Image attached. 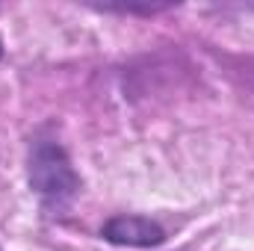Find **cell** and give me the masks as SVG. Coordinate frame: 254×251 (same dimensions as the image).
<instances>
[{
    "label": "cell",
    "instance_id": "1",
    "mask_svg": "<svg viewBox=\"0 0 254 251\" xmlns=\"http://www.w3.org/2000/svg\"><path fill=\"white\" fill-rule=\"evenodd\" d=\"M27 181L48 216H63L83 192V178L57 139L36 136L27 157Z\"/></svg>",
    "mask_w": 254,
    "mask_h": 251
},
{
    "label": "cell",
    "instance_id": "2",
    "mask_svg": "<svg viewBox=\"0 0 254 251\" xmlns=\"http://www.w3.org/2000/svg\"><path fill=\"white\" fill-rule=\"evenodd\" d=\"M101 237L113 246H127V249H154L166 243L163 225L148 216H113L101 228Z\"/></svg>",
    "mask_w": 254,
    "mask_h": 251
},
{
    "label": "cell",
    "instance_id": "3",
    "mask_svg": "<svg viewBox=\"0 0 254 251\" xmlns=\"http://www.w3.org/2000/svg\"><path fill=\"white\" fill-rule=\"evenodd\" d=\"M95 9L101 12H142V15H154V12H163L169 9V3H95Z\"/></svg>",
    "mask_w": 254,
    "mask_h": 251
},
{
    "label": "cell",
    "instance_id": "4",
    "mask_svg": "<svg viewBox=\"0 0 254 251\" xmlns=\"http://www.w3.org/2000/svg\"><path fill=\"white\" fill-rule=\"evenodd\" d=\"M0 60H3V42H0Z\"/></svg>",
    "mask_w": 254,
    "mask_h": 251
},
{
    "label": "cell",
    "instance_id": "5",
    "mask_svg": "<svg viewBox=\"0 0 254 251\" xmlns=\"http://www.w3.org/2000/svg\"><path fill=\"white\" fill-rule=\"evenodd\" d=\"M0 251H3V249H0Z\"/></svg>",
    "mask_w": 254,
    "mask_h": 251
}]
</instances>
